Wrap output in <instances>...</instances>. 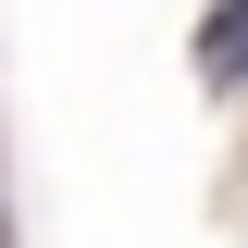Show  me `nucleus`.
<instances>
[{
  "instance_id": "nucleus-1",
  "label": "nucleus",
  "mask_w": 248,
  "mask_h": 248,
  "mask_svg": "<svg viewBox=\"0 0 248 248\" xmlns=\"http://www.w3.org/2000/svg\"><path fill=\"white\" fill-rule=\"evenodd\" d=\"M199 62H211V87H248V0H223V13H211Z\"/></svg>"
}]
</instances>
